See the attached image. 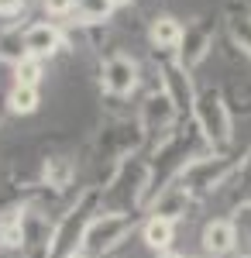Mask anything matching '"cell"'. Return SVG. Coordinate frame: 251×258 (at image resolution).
<instances>
[{"mask_svg":"<svg viewBox=\"0 0 251 258\" xmlns=\"http://www.w3.org/2000/svg\"><path fill=\"white\" fill-rule=\"evenodd\" d=\"M175 227H179V224H169V220H158V217H145V224H141V241H145V248L155 251V255L172 251Z\"/></svg>","mask_w":251,"mask_h":258,"instance_id":"d6986e66","label":"cell"},{"mask_svg":"<svg viewBox=\"0 0 251 258\" xmlns=\"http://www.w3.org/2000/svg\"><path fill=\"white\" fill-rule=\"evenodd\" d=\"M231 224H234V231H237V241H241L244 251H248V248H251V197L241 200V203H234Z\"/></svg>","mask_w":251,"mask_h":258,"instance_id":"cb8c5ba5","label":"cell"},{"mask_svg":"<svg viewBox=\"0 0 251 258\" xmlns=\"http://www.w3.org/2000/svg\"><path fill=\"white\" fill-rule=\"evenodd\" d=\"M93 214H100V189L97 186H83L76 193V200L55 217V238H52V258H69L79 251V241L86 224L93 220Z\"/></svg>","mask_w":251,"mask_h":258,"instance_id":"277c9868","label":"cell"},{"mask_svg":"<svg viewBox=\"0 0 251 258\" xmlns=\"http://www.w3.org/2000/svg\"><path fill=\"white\" fill-rule=\"evenodd\" d=\"M41 80H45V62L41 59L28 55L14 66V83H21V86H41Z\"/></svg>","mask_w":251,"mask_h":258,"instance_id":"603a6c76","label":"cell"},{"mask_svg":"<svg viewBox=\"0 0 251 258\" xmlns=\"http://www.w3.org/2000/svg\"><path fill=\"white\" fill-rule=\"evenodd\" d=\"M155 69H158V90L172 100L179 117L182 120L193 117V103L200 97V90H196V83H193V73L182 69L172 55H155Z\"/></svg>","mask_w":251,"mask_h":258,"instance_id":"30bf717a","label":"cell"},{"mask_svg":"<svg viewBox=\"0 0 251 258\" xmlns=\"http://www.w3.org/2000/svg\"><path fill=\"white\" fill-rule=\"evenodd\" d=\"M110 258H114V255H110Z\"/></svg>","mask_w":251,"mask_h":258,"instance_id":"1f68e13d","label":"cell"},{"mask_svg":"<svg viewBox=\"0 0 251 258\" xmlns=\"http://www.w3.org/2000/svg\"><path fill=\"white\" fill-rule=\"evenodd\" d=\"M55 214H48L38 200L21 207V255L18 258H52Z\"/></svg>","mask_w":251,"mask_h":258,"instance_id":"ba28073f","label":"cell"},{"mask_svg":"<svg viewBox=\"0 0 251 258\" xmlns=\"http://www.w3.org/2000/svg\"><path fill=\"white\" fill-rule=\"evenodd\" d=\"M155 258H186V255H179V251L172 248V251H165V255H155Z\"/></svg>","mask_w":251,"mask_h":258,"instance_id":"83f0119b","label":"cell"},{"mask_svg":"<svg viewBox=\"0 0 251 258\" xmlns=\"http://www.w3.org/2000/svg\"><path fill=\"white\" fill-rule=\"evenodd\" d=\"M234 258H251V248H248V251H241V255H234Z\"/></svg>","mask_w":251,"mask_h":258,"instance_id":"f546056e","label":"cell"},{"mask_svg":"<svg viewBox=\"0 0 251 258\" xmlns=\"http://www.w3.org/2000/svg\"><path fill=\"white\" fill-rule=\"evenodd\" d=\"M203 152H207V148H193L190 135L179 131V127H175L172 135H165L162 141H155L152 145V159H148V165H152V197L158 193V189L172 186L175 179L182 176V169H186L196 155H203Z\"/></svg>","mask_w":251,"mask_h":258,"instance_id":"8992f818","label":"cell"},{"mask_svg":"<svg viewBox=\"0 0 251 258\" xmlns=\"http://www.w3.org/2000/svg\"><path fill=\"white\" fill-rule=\"evenodd\" d=\"M135 227H138V214L100 210V214H93V220L86 224L83 241H79V251L86 258H110L124 241L135 234Z\"/></svg>","mask_w":251,"mask_h":258,"instance_id":"5b68a950","label":"cell"},{"mask_svg":"<svg viewBox=\"0 0 251 258\" xmlns=\"http://www.w3.org/2000/svg\"><path fill=\"white\" fill-rule=\"evenodd\" d=\"M114 14V4L110 0H76V11H73V21L69 24H76V28H103L107 21Z\"/></svg>","mask_w":251,"mask_h":258,"instance_id":"ffe728a7","label":"cell"},{"mask_svg":"<svg viewBox=\"0 0 251 258\" xmlns=\"http://www.w3.org/2000/svg\"><path fill=\"white\" fill-rule=\"evenodd\" d=\"M213 41H217V21H213L210 14H200V18H193L182 28V45H179V52H175L172 59L179 62L182 69L196 73L203 62L210 59Z\"/></svg>","mask_w":251,"mask_h":258,"instance_id":"8fae6325","label":"cell"},{"mask_svg":"<svg viewBox=\"0 0 251 258\" xmlns=\"http://www.w3.org/2000/svg\"><path fill=\"white\" fill-rule=\"evenodd\" d=\"M138 124H141V131H145V138L148 145L155 141H162L165 135H172L175 127H179V110L172 107V100L165 97L162 90H152V93H145V100L138 103Z\"/></svg>","mask_w":251,"mask_h":258,"instance_id":"7c38bea8","label":"cell"},{"mask_svg":"<svg viewBox=\"0 0 251 258\" xmlns=\"http://www.w3.org/2000/svg\"><path fill=\"white\" fill-rule=\"evenodd\" d=\"M21 59H28V48H24V28H21V24H11V28L0 31V62L14 69Z\"/></svg>","mask_w":251,"mask_h":258,"instance_id":"7402d4cb","label":"cell"},{"mask_svg":"<svg viewBox=\"0 0 251 258\" xmlns=\"http://www.w3.org/2000/svg\"><path fill=\"white\" fill-rule=\"evenodd\" d=\"M200 244H203V251H207L210 258H227V255H234V251L241 248L231 217H210L207 220L203 231H200Z\"/></svg>","mask_w":251,"mask_h":258,"instance_id":"2e32d148","label":"cell"},{"mask_svg":"<svg viewBox=\"0 0 251 258\" xmlns=\"http://www.w3.org/2000/svg\"><path fill=\"white\" fill-rule=\"evenodd\" d=\"M76 176H79L76 159L66 155V152H55V155H48V159L41 162L38 186H41V189H48L52 197H62V193H69V189L76 186Z\"/></svg>","mask_w":251,"mask_h":258,"instance_id":"5bb4252c","label":"cell"},{"mask_svg":"<svg viewBox=\"0 0 251 258\" xmlns=\"http://www.w3.org/2000/svg\"><path fill=\"white\" fill-rule=\"evenodd\" d=\"M69 258H86V255H83V251H76V255H69Z\"/></svg>","mask_w":251,"mask_h":258,"instance_id":"4dcf8cb0","label":"cell"},{"mask_svg":"<svg viewBox=\"0 0 251 258\" xmlns=\"http://www.w3.org/2000/svg\"><path fill=\"white\" fill-rule=\"evenodd\" d=\"M190 120H193L196 131H200V138H203L207 148H213V152L234 148V114H231L227 100H224V93H220L217 86L200 90Z\"/></svg>","mask_w":251,"mask_h":258,"instance_id":"3957f363","label":"cell"},{"mask_svg":"<svg viewBox=\"0 0 251 258\" xmlns=\"http://www.w3.org/2000/svg\"><path fill=\"white\" fill-rule=\"evenodd\" d=\"M182 21L172 14H155L148 24V41H152L155 55H175L179 45H182Z\"/></svg>","mask_w":251,"mask_h":258,"instance_id":"e0dca14e","label":"cell"},{"mask_svg":"<svg viewBox=\"0 0 251 258\" xmlns=\"http://www.w3.org/2000/svg\"><path fill=\"white\" fill-rule=\"evenodd\" d=\"M224 24H227V38H231V45L241 52V55L251 59V7L231 0V4H227V18H224Z\"/></svg>","mask_w":251,"mask_h":258,"instance_id":"ac0fdd59","label":"cell"},{"mask_svg":"<svg viewBox=\"0 0 251 258\" xmlns=\"http://www.w3.org/2000/svg\"><path fill=\"white\" fill-rule=\"evenodd\" d=\"M100 189V210H120V214H145L152 197V165L141 155L117 162L107 169Z\"/></svg>","mask_w":251,"mask_h":258,"instance_id":"6da1fadb","label":"cell"},{"mask_svg":"<svg viewBox=\"0 0 251 258\" xmlns=\"http://www.w3.org/2000/svg\"><path fill=\"white\" fill-rule=\"evenodd\" d=\"M41 7H45V14L55 21V24H69L73 21V11H76V0H41Z\"/></svg>","mask_w":251,"mask_h":258,"instance_id":"d4e9b609","label":"cell"},{"mask_svg":"<svg viewBox=\"0 0 251 258\" xmlns=\"http://www.w3.org/2000/svg\"><path fill=\"white\" fill-rule=\"evenodd\" d=\"M114 4V11H120V7H131V4H138V0H110Z\"/></svg>","mask_w":251,"mask_h":258,"instance_id":"4316f807","label":"cell"},{"mask_svg":"<svg viewBox=\"0 0 251 258\" xmlns=\"http://www.w3.org/2000/svg\"><path fill=\"white\" fill-rule=\"evenodd\" d=\"M141 86V62L128 52H110L100 62V93L107 100H131Z\"/></svg>","mask_w":251,"mask_h":258,"instance_id":"9c48e42d","label":"cell"},{"mask_svg":"<svg viewBox=\"0 0 251 258\" xmlns=\"http://www.w3.org/2000/svg\"><path fill=\"white\" fill-rule=\"evenodd\" d=\"M0 258H4V255H0Z\"/></svg>","mask_w":251,"mask_h":258,"instance_id":"d6a6232c","label":"cell"},{"mask_svg":"<svg viewBox=\"0 0 251 258\" xmlns=\"http://www.w3.org/2000/svg\"><path fill=\"white\" fill-rule=\"evenodd\" d=\"M190 210H193V197H190L179 182L165 186V189H158V193L148 200V207H145V214H148V217L169 220V224L186 220V217H190Z\"/></svg>","mask_w":251,"mask_h":258,"instance_id":"9a60e30c","label":"cell"},{"mask_svg":"<svg viewBox=\"0 0 251 258\" xmlns=\"http://www.w3.org/2000/svg\"><path fill=\"white\" fill-rule=\"evenodd\" d=\"M28 0H0V18H18Z\"/></svg>","mask_w":251,"mask_h":258,"instance_id":"484cf974","label":"cell"},{"mask_svg":"<svg viewBox=\"0 0 251 258\" xmlns=\"http://www.w3.org/2000/svg\"><path fill=\"white\" fill-rule=\"evenodd\" d=\"M24 48L31 59H55L62 48H69V35H66V24L55 21H31L24 24Z\"/></svg>","mask_w":251,"mask_h":258,"instance_id":"4fadbf2b","label":"cell"},{"mask_svg":"<svg viewBox=\"0 0 251 258\" xmlns=\"http://www.w3.org/2000/svg\"><path fill=\"white\" fill-rule=\"evenodd\" d=\"M241 159H244V152H237V148H227V152L207 148L203 155H196V159L182 169V176L175 179V182L193 197V203H203V200H210L213 193H220L224 186H231V179L237 176V169H241Z\"/></svg>","mask_w":251,"mask_h":258,"instance_id":"7a4b0ae2","label":"cell"},{"mask_svg":"<svg viewBox=\"0 0 251 258\" xmlns=\"http://www.w3.org/2000/svg\"><path fill=\"white\" fill-rule=\"evenodd\" d=\"M4 117H7V107L0 103V127H4Z\"/></svg>","mask_w":251,"mask_h":258,"instance_id":"f1b7e54d","label":"cell"},{"mask_svg":"<svg viewBox=\"0 0 251 258\" xmlns=\"http://www.w3.org/2000/svg\"><path fill=\"white\" fill-rule=\"evenodd\" d=\"M38 103H41L38 86H21V83H14V86L7 90V100H4L7 114H18V117L35 114V110H38Z\"/></svg>","mask_w":251,"mask_h":258,"instance_id":"44dd1931","label":"cell"},{"mask_svg":"<svg viewBox=\"0 0 251 258\" xmlns=\"http://www.w3.org/2000/svg\"><path fill=\"white\" fill-rule=\"evenodd\" d=\"M145 145H148V138H145L138 117H114L97 131L93 152H97V159L110 169V165H117V162L131 159V155H141Z\"/></svg>","mask_w":251,"mask_h":258,"instance_id":"52a82bcc","label":"cell"}]
</instances>
